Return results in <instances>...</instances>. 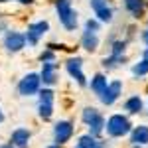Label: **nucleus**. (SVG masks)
<instances>
[{"label":"nucleus","mask_w":148,"mask_h":148,"mask_svg":"<svg viewBox=\"0 0 148 148\" xmlns=\"http://www.w3.org/2000/svg\"><path fill=\"white\" fill-rule=\"evenodd\" d=\"M56 12L61 26L67 32H75L79 26V18H77V10L73 8L71 0H56Z\"/></svg>","instance_id":"nucleus-1"},{"label":"nucleus","mask_w":148,"mask_h":148,"mask_svg":"<svg viewBox=\"0 0 148 148\" xmlns=\"http://www.w3.org/2000/svg\"><path fill=\"white\" fill-rule=\"evenodd\" d=\"M132 123H130V119L126 116V114H111L109 116V121H107V125H105V130H107V134L111 138H123L126 134H130V130H132Z\"/></svg>","instance_id":"nucleus-2"},{"label":"nucleus","mask_w":148,"mask_h":148,"mask_svg":"<svg viewBox=\"0 0 148 148\" xmlns=\"http://www.w3.org/2000/svg\"><path fill=\"white\" fill-rule=\"evenodd\" d=\"M81 121L87 125L89 134H93V136H101L103 130H105V125H107V121L101 114V111L95 109V107H85L83 113H81Z\"/></svg>","instance_id":"nucleus-3"},{"label":"nucleus","mask_w":148,"mask_h":148,"mask_svg":"<svg viewBox=\"0 0 148 148\" xmlns=\"http://www.w3.org/2000/svg\"><path fill=\"white\" fill-rule=\"evenodd\" d=\"M95 18L103 24H111L114 20V8L111 6V0H89Z\"/></svg>","instance_id":"nucleus-4"},{"label":"nucleus","mask_w":148,"mask_h":148,"mask_svg":"<svg viewBox=\"0 0 148 148\" xmlns=\"http://www.w3.org/2000/svg\"><path fill=\"white\" fill-rule=\"evenodd\" d=\"M40 85H42L40 73H28L18 83V93L22 97H34L36 93H40Z\"/></svg>","instance_id":"nucleus-5"},{"label":"nucleus","mask_w":148,"mask_h":148,"mask_svg":"<svg viewBox=\"0 0 148 148\" xmlns=\"http://www.w3.org/2000/svg\"><path fill=\"white\" fill-rule=\"evenodd\" d=\"M123 95V81L121 79H113L109 81V87L103 91V95H99V101L105 105V107H111L119 101V97Z\"/></svg>","instance_id":"nucleus-6"},{"label":"nucleus","mask_w":148,"mask_h":148,"mask_svg":"<svg viewBox=\"0 0 148 148\" xmlns=\"http://www.w3.org/2000/svg\"><path fill=\"white\" fill-rule=\"evenodd\" d=\"M73 123L71 121H57L56 125H53V142L59 144V146H63L65 142L71 140L73 136Z\"/></svg>","instance_id":"nucleus-7"},{"label":"nucleus","mask_w":148,"mask_h":148,"mask_svg":"<svg viewBox=\"0 0 148 148\" xmlns=\"http://www.w3.org/2000/svg\"><path fill=\"white\" fill-rule=\"evenodd\" d=\"M65 69L71 75V79L77 81L79 87H87V77L83 73V59L81 57H69L67 61H65Z\"/></svg>","instance_id":"nucleus-8"},{"label":"nucleus","mask_w":148,"mask_h":148,"mask_svg":"<svg viewBox=\"0 0 148 148\" xmlns=\"http://www.w3.org/2000/svg\"><path fill=\"white\" fill-rule=\"evenodd\" d=\"M47 32H49V22L47 20L30 24L28 30H26V42H28V46H38L40 38L44 34H47Z\"/></svg>","instance_id":"nucleus-9"},{"label":"nucleus","mask_w":148,"mask_h":148,"mask_svg":"<svg viewBox=\"0 0 148 148\" xmlns=\"http://www.w3.org/2000/svg\"><path fill=\"white\" fill-rule=\"evenodd\" d=\"M2 44H4V47H6V51L18 53V51H22L24 47H26L28 42H26V34H20V32H6Z\"/></svg>","instance_id":"nucleus-10"},{"label":"nucleus","mask_w":148,"mask_h":148,"mask_svg":"<svg viewBox=\"0 0 148 148\" xmlns=\"http://www.w3.org/2000/svg\"><path fill=\"white\" fill-rule=\"evenodd\" d=\"M123 6L134 20H140L148 8V2L146 0H123Z\"/></svg>","instance_id":"nucleus-11"},{"label":"nucleus","mask_w":148,"mask_h":148,"mask_svg":"<svg viewBox=\"0 0 148 148\" xmlns=\"http://www.w3.org/2000/svg\"><path fill=\"white\" fill-rule=\"evenodd\" d=\"M40 77H42V83H44L46 87L56 85L57 83V65H56V61H46V63H42V73H40Z\"/></svg>","instance_id":"nucleus-12"},{"label":"nucleus","mask_w":148,"mask_h":148,"mask_svg":"<svg viewBox=\"0 0 148 148\" xmlns=\"http://www.w3.org/2000/svg\"><path fill=\"white\" fill-rule=\"evenodd\" d=\"M30 138H32V132L24 126H18L16 130H12L10 134V142L16 148H28L30 146Z\"/></svg>","instance_id":"nucleus-13"},{"label":"nucleus","mask_w":148,"mask_h":148,"mask_svg":"<svg viewBox=\"0 0 148 148\" xmlns=\"http://www.w3.org/2000/svg\"><path fill=\"white\" fill-rule=\"evenodd\" d=\"M130 144L138 146H148V125H136L130 130Z\"/></svg>","instance_id":"nucleus-14"},{"label":"nucleus","mask_w":148,"mask_h":148,"mask_svg":"<svg viewBox=\"0 0 148 148\" xmlns=\"http://www.w3.org/2000/svg\"><path fill=\"white\" fill-rule=\"evenodd\" d=\"M75 148H109V144H107L105 140H101L99 136H93V134L87 132V134L79 136Z\"/></svg>","instance_id":"nucleus-15"},{"label":"nucleus","mask_w":148,"mask_h":148,"mask_svg":"<svg viewBox=\"0 0 148 148\" xmlns=\"http://www.w3.org/2000/svg\"><path fill=\"white\" fill-rule=\"evenodd\" d=\"M81 47L85 49V51H97L99 49V36L95 34V32H89V30H83V34H81Z\"/></svg>","instance_id":"nucleus-16"},{"label":"nucleus","mask_w":148,"mask_h":148,"mask_svg":"<svg viewBox=\"0 0 148 148\" xmlns=\"http://www.w3.org/2000/svg\"><path fill=\"white\" fill-rule=\"evenodd\" d=\"M89 87H91V91L99 97V95H103V91L109 87V81H107V75L105 73H95L93 75L91 83H89Z\"/></svg>","instance_id":"nucleus-17"},{"label":"nucleus","mask_w":148,"mask_h":148,"mask_svg":"<svg viewBox=\"0 0 148 148\" xmlns=\"http://www.w3.org/2000/svg\"><path fill=\"white\" fill-rule=\"evenodd\" d=\"M144 109V101L140 99V95H132L125 101V111L128 114H140Z\"/></svg>","instance_id":"nucleus-18"},{"label":"nucleus","mask_w":148,"mask_h":148,"mask_svg":"<svg viewBox=\"0 0 148 148\" xmlns=\"http://www.w3.org/2000/svg\"><path fill=\"white\" fill-rule=\"evenodd\" d=\"M101 63L107 71H114V69H119L121 65L126 63V56H113V53H109V57H105Z\"/></svg>","instance_id":"nucleus-19"},{"label":"nucleus","mask_w":148,"mask_h":148,"mask_svg":"<svg viewBox=\"0 0 148 148\" xmlns=\"http://www.w3.org/2000/svg\"><path fill=\"white\" fill-rule=\"evenodd\" d=\"M130 71H132L134 77H144V75H148V61H146V59H140L138 63L132 65Z\"/></svg>","instance_id":"nucleus-20"},{"label":"nucleus","mask_w":148,"mask_h":148,"mask_svg":"<svg viewBox=\"0 0 148 148\" xmlns=\"http://www.w3.org/2000/svg\"><path fill=\"white\" fill-rule=\"evenodd\" d=\"M38 114L44 119V121H49L53 116V105H46V103H40L38 105Z\"/></svg>","instance_id":"nucleus-21"},{"label":"nucleus","mask_w":148,"mask_h":148,"mask_svg":"<svg viewBox=\"0 0 148 148\" xmlns=\"http://www.w3.org/2000/svg\"><path fill=\"white\" fill-rule=\"evenodd\" d=\"M53 95H56V93L51 91L49 87H44V89H40V103L53 105Z\"/></svg>","instance_id":"nucleus-22"},{"label":"nucleus","mask_w":148,"mask_h":148,"mask_svg":"<svg viewBox=\"0 0 148 148\" xmlns=\"http://www.w3.org/2000/svg\"><path fill=\"white\" fill-rule=\"evenodd\" d=\"M101 24L103 22H99L97 18H89V20L85 22V30H89V32H95V34H97V32L101 30Z\"/></svg>","instance_id":"nucleus-23"},{"label":"nucleus","mask_w":148,"mask_h":148,"mask_svg":"<svg viewBox=\"0 0 148 148\" xmlns=\"http://www.w3.org/2000/svg\"><path fill=\"white\" fill-rule=\"evenodd\" d=\"M40 59H42V63H46V61H56V51L53 49H44L42 53H40Z\"/></svg>","instance_id":"nucleus-24"},{"label":"nucleus","mask_w":148,"mask_h":148,"mask_svg":"<svg viewBox=\"0 0 148 148\" xmlns=\"http://www.w3.org/2000/svg\"><path fill=\"white\" fill-rule=\"evenodd\" d=\"M140 40L144 42V46L148 47V24H146V28L142 30V34H140Z\"/></svg>","instance_id":"nucleus-25"},{"label":"nucleus","mask_w":148,"mask_h":148,"mask_svg":"<svg viewBox=\"0 0 148 148\" xmlns=\"http://www.w3.org/2000/svg\"><path fill=\"white\" fill-rule=\"evenodd\" d=\"M0 2H8V0H0ZM16 2H20V4H26V6L34 4V0H16Z\"/></svg>","instance_id":"nucleus-26"},{"label":"nucleus","mask_w":148,"mask_h":148,"mask_svg":"<svg viewBox=\"0 0 148 148\" xmlns=\"http://www.w3.org/2000/svg\"><path fill=\"white\" fill-rule=\"evenodd\" d=\"M142 59H146V61H148V47L142 49Z\"/></svg>","instance_id":"nucleus-27"},{"label":"nucleus","mask_w":148,"mask_h":148,"mask_svg":"<svg viewBox=\"0 0 148 148\" xmlns=\"http://www.w3.org/2000/svg\"><path fill=\"white\" fill-rule=\"evenodd\" d=\"M0 148H16L12 142H8V144H0Z\"/></svg>","instance_id":"nucleus-28"},{"label":"nucleus","mask_w":148,"mask_h":148,"mask_svg":"<svg viewBox=\"0 0 148 148\" xmlns=\"http://www.w3.org/2000/svg\"><path fill=\"white\" fill-rule=\"evenodd\" d=\"M47 148H61V146H59V144H56V142H53V144H49V146H47Z\"/></svg>","instance_id":"nucleus-29"},{"label":"nucleus","mask_w":148,"mask_h":148,"mask_svg":"<svg viewBox=\"0 0 148 148\" xmlns=\"http://www.w3.org/2000/svg\"><path fill=\"white\" fill-rule=\"evenodd\" d=\"M2 121H4V113L0 111V123H2Z\"/></svg>","instance_id":"nucleus-30"}]
</instances>
